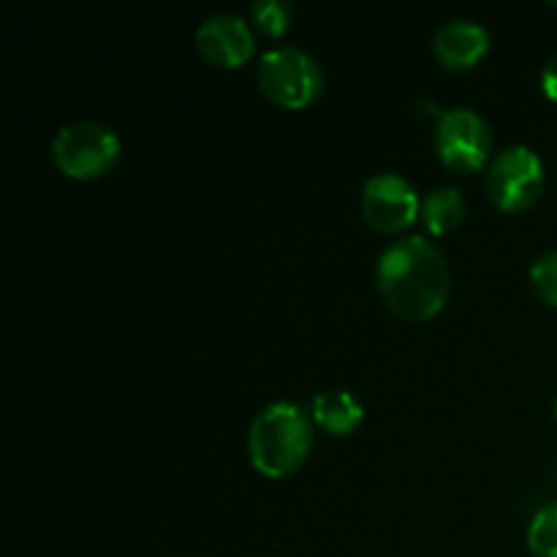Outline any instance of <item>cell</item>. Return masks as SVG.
Wrapping results in <instances>:
<instances>
[{
    "instance_id": "6da1fadb",
    "label": "cell",
    "mask_w": 557,
    "mask_h": 557,
    "mask_svg": "<svg viewBox=\"0 0 557 557\" xmlns=\"http://www.w3.org/2000/svg\"><path fill=\"white\" fill-rule=\"evenodd\" d=\"M375 283L386 308L413 324L435 319L449 299V267L424 237L392 243L375 267Z\"/></svg>"
},
{
    "instance_id": "7a4b0ae2",
    "label": "cell",
    "mask_w": 557,
    "mask_h": 557,
    "mask_svg": "<svg viewBox=\"0 0 557 557\" xmlns=\"http://www.w3.org/2000/svg\"><path fill=\"white\" fill-rule=\"evenodd\" d=\"M313 446V424L297 403H272L248 430V457L267 479H286L305 466Z\"/></svg>"
},
{
    "instance_id": "3957f363",
    "label": "cell",
    "mask_w": 557,
    "mask_h": 557,
    "mask_svg": "<svg viewBox=\"0 0 557 557\" xmlns=\"http://www.w3.org/2000/svg\"><path fill=\"white\" fill-rule=\"evenodd\" d=\"M256 85L270 103L288 112H299L321 98L324 71L305 49L275 47L261 54Z\"/></svg>"
},
{
    "instance_id": "277c9868",
    "label": "cell",
    "mask_w": 557,
    "mask_h": 557,
    "mask_svg": "<svg viewBox=\"0 0 557 557\" xmlns=\"http://www.w3.org/2000/svg\"><path fill=\"white\" fill-rule=\"evenodd\" d=\"M120 152L123 147H120L117 134L92 120L63 125L52 141V161L58 172L79 183L112 172L120 161Z\"/></svg>"
},
{
    "instance_id": "5b68a950",
    "label": "cell",
    "mask_w": 557,
    "mask_h": 557,
    "mask_svg": "<svg viewBox=\"0 0 557 557\" xmlns=\"http://www.w3.org/2000/svg\"><path fill=\"white\" fill-rule=\"evenodd\" d=\"M435 150L446 169L457 174H476L487 166L493 152V131L473 109L457 107L438 114Z\"/></svg>"
},
{
    "instance_id": "8992f818",
    "label": "cell",
    "mask_w": 557,
    "mask_h": 557,
    "mask_svg": "<svg viewBox=\"0 0 557 557\" xmlns=\"http://www.w3.org/2000/svg\"><path fill=\"white\" fill-rule=\"evenodd\" d=\"M544 190V163L531 147L515 145L506 147L500 156L493 158L487 172L490 201L500 212L531 210Z\"/></svg>"
},
{
    "instance_id": "52a82bcc",
    "label": "cell",
    "mask_w": 557,
    "mask_h": 557,
    "mask_svg": "<svg viewBox=\"0 0 557 557\" xmlns=\"http://www.w3.org/2000/svg\"><path fill=\"white\" fill-rule=\"evenodd\" d=\"M362 215L375 232L403 234L419 221L422 201L403 174H375L362 188Z\"/></svg>"
},
{
    "instance_id": "ba28073f",
    "label": "cell",
    "mask_w": 557,
    "mask_h": 557,
    "mask_svg": "<svg viewBox=\"0 0 557 557\" xmlns=\"http://www.w3.org/2000/svg\"><path fill=\"white\" fill-rule=\"evenodd\" d=\"M196 49L218 69H243L256 54V33L234 14L207 16L196 30Z\"/></svg>"
},
{
    "instance_id": "9c48e42d",
    "label": "cell",
    "mask_w": 557,
    "mask_h": 557,
    "mask_svg": "<svg viewBox=\"0 0 557 557\" xmlns=\"http://www.w3.org/2000/svg\"><path fill=\"white\" fill-rule=\"evenodd\" d=\"M490 52V36L482 25L471 20H451L441 25L433 38V54L446 71H471L476 69Z\"/></svg>"
},
{
    "instance_id": "30bf717a",
    "label": "cell",
    "mask_w": 557,
    "mask_h": 557,
    "mask_svg": "<svg viewBox=\"0 0 557 557\" xmlns=\"http://www.w3.org/2000/svg\"><path fill=\"white\" fill-rule=\"evenodd\" d=\"M310 417L335 438H348L364 422V406L351 392H321L310 403Z\"/></svg>"
},
{
    "instance_id": "8fae6325",
    "label": "cell",
    "mask_w": 557,
    "mask_h": 557,
    "mask_svg": "<svg viewBox=\"0 0 557 557\" xmlns=\"http://www.w3.org/2000/svg\"><path fill=\"white\" fill-rule=\"evenodd\" d=\"M462 218H466V199H462V194L457 188L444 185V188H435L433 194H428V199L422 201V215H419V221L428 228V234L444 237V234L455 232L460 226Z\"/></svg>"
},
{
    "instance_id": "7c38bea8",
    "label": "cell",
    "mask_w": 557,
    "mask_h": 557,
    "mask_svg": "<svg viewBox=\"0 0 557 557\" xmlns=\"http://www.w3.org/2000/svg\"><path fill=\"white\" fill-rule=\"evenodd\" d=\"M528 549L536 557H557V500L539 509L531 520Z\"/></svg>"
},
{
    "instance_id": "4fadbf2b",
    "label": "cell",
    "mask_w": 557,
    "mask_h": 557,
    "mask_svg": "<svg viewBox=\"0 0 557 557\" xmlns=\"http://www.w3.org/2000/svg\"><path fill=\"white\" fill-rule=\"evenodd\" d=\"M250 16H253L256 27L264 33L267 38H281L283 33L292 25L294 9L286 3V0H259L250 9Z\"/></svg>"
},
{
    "instance_id": "5bb4252c",
    "label": "cell",
    "mask_w": 557,
    "mask_h": 557,
    "mask_svg": "<svg viewBox=\"0 0 557 557\" xmlns=\"http://www.w3.org/2000/svg\"><path fill=\"white\" fill-rule=\"evenodd\" d=\"M531 286L542 302L557 310V250L539 256L531 267Z\"/></svg>"
},
{
    "instance_id": "9a60e30c",
    "label": "cell",
    "mask_w": 557,
    "mask_h": 557,
    "mask_svg": "<svg viewBox=\"0 0 557 557\" xmlns=\"http://www.w3.org/2000/svg\"><path fill=\"white\" fill-rule=\"evenodd\" d=\"M542 90L549 101L557 103V54L544 65V74H542Z\"/></svg>"
},
{
    "instance_id": "2e32d148",
    "label": "cell",
    "mask_w": 557,
    "mask_h": 557,
    "mask_svg": "<svg viewBox=\"0 0 557 557\" xmlns=\"http://www.w3.org/2000/svg\"><path fill=\"white\" fill-rule=\"evenodd\" d=\"M553 413H555V424H557V400H555V411Z\"/></svg>"
},
{
    "instance_id": "e0dca14e",
    "label": "cell",
    "mask_w": 557,
    "mask_h": 557,
    "mask_svg": "<svg viewBox=\"0 0 557 557\" xmlns=\"http://www.w3.org/2000/svg\"><path fill=\"white\" fill-rule=\"evenodd\" d=\"M553 5H557V3H553Z\"/></svg>"
}]
</instances>
